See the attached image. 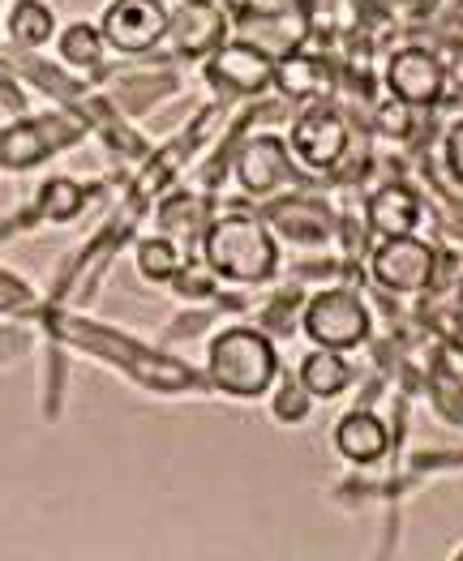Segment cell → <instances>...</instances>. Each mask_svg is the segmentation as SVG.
<instances>
[{
	"label": "cell",
	"instance_id": "obj_1",
	"mask_svg": "<svg viewBox=\"0 0 463 561\" xmlns=\"http://www.w3.org/2000/svg\"><path fill=\"white\" fill-rule=\"evenodd\" d=\"M206 271L228 283H267L279 271V240L253 215H219L202 228Z\"/></svg>",
	"mask_w": 463,
	"mask_h": 561
},
{
	"label": "cell",
	"instance_id": "obj_2",
	"mask_svg": "<svg viewBox=\"0 0 463 561\" xmlns=\"http://www.w3.org/2000/svg\"><path fill=\"white\" fill-rule=\"evenodd\" d=\"M206 374L211 381L236 394V399H262L279 377V352L271 334L253 327H228L211 339L206 352Z\"/></svg>",
	"mask_w": 463,
	"mask_h": 561
},
{
	"label": "cell",
	"instance_id": "obj_3",
	"mask_svg": "<svg viewBox=\"0 0 463 561\" xmlns=\"http://www.w3.org/2000/svg\"><path fill=\"white\" fill-rule=\"evenodd\" d=\"M301 330L314 339V347H330V352H357L365 339H370V309L357 291L348 287H326L318 291L305 313H301Z\"/></svg>",
	"mask_w": 463,
	"mask_h": 561
},
{
	"label": "cell",
	"instance_id": "obj_4",
	"mask_svg": "<svg viewBox=\"0 0 463 561\" xmlns=\"http://www.w3.org/2000/svg\"><path fill=\"white\" fill-rule=\"evenodd\" d=\"M370 275L382 291L417 296L438 275V253H433V244H425L417 236H391V240H377L370 257Z\"/></svg>",
	"mask_w": 463,
	"mask_h": 561
},
{
	"label": "cell",
	"instance_id": "obj_5",
	"mask_svg": "<svg viewBox=\"0 0 463 561\" xmlns=\"http://www.w3.org/2000/svg\"><path fill=\"white\" fill-rule=\"evenodd\" d=\"M99 31H103L108 47L138 56L168 39V9H163V0H112L99 13Z\"/></svg>",
	"mask_w": 463,
	"mask_h": 561
},
{
	"label": "cell",
	"instance_id": "obj_6",
	"mask_svg": "<svg viewBox=\"0 0 463 561\" xmlns=\"http://www.w3.org/2000/svg\"><path fill=\"white\" fill-rule=\"evenodd\" d=\"M348 141H352V129H348V121H343L330 103H314V107L301 112L296 125H292V146H296V154H301L309 168H318V172H330V168L343 163Z\"/></svg>",
	"mask_w": 463,
	"mask_h": 561
},
{
	"label": "cell",
	"instance_id": "obj_7",
	"mask_svg": "<svg viewBox=\"0 0 463 561\" xmlns=\"http://www.w3.org/2000/svg\"><path fill=\"white\" fill-rule=\"evenodd\" d=\"M386 91L413 107H433L447 94V65L429 47H399L386 65Z\"/></svg>",
	"mask_w": 463,
	"mask_h": 561
},
{
	"label": "cell",
	"instance_id": "obj_8",
	"mask_svg": "<svg viewBox=\"0 0 463 561\" xmlns=\"http://www.w3.org/2000/svg\"><path fill=\"white\" fill-rule=\"evenodd\" d=\"M275 78V60L262 56L258 47L249 44H219L206 60V82H215L219 91L228 94H258L271 87Z\"/></svg>",
	"mask_w": 463,
	"mask_h": 561
},
{
	"label": "cell",
	"instance_id": "obj_9",
	"mask_svg": "<svg viewBox=\"0 0 463 561\" xmlns=\"http://www.w3.org/2000/svg\"><path fill=\"white\" fill-rule=\"evenodd\" d=\"M168 39L181 56H211L219 44H228V18L211 0H181L177 9H168Z\"/></svg>",
	"mask_w": 463,
	"mask_h": 561
},
{
	"label": "cell",
	"instance_id": "obj_10",
	"mask_svg": "<svg viewBox=\"0 0 463 561\" xmlns=\"http://www.w3.org/2000/svg\"><path fill=\"white\" fill-rule=\"evenodd\" d=\"M236 26H240V44L258 47L262 56H287V51H296V47L305 44V18L301 13H279V9H236Z\"/></svg>",
	"mask_w": 463,
	"mask_h": 561
},
{
	"label": "cell",
	"instance_id": "obj_11",
	"mask_svg": "<svg viewBox=\"0 0 463 561\" xmlns=\"http://www.w3.org/2000/svg\"><path fill=\"white\" fill-rule=\"evenodd\" d=\"M292 176V159H287V146L271 134L245 141V150L236 154V181L245 193H275L283 181Z\"/></svg>",
	"mask_w": 463,
	"mask_h": 561
},
{
	"label": "cell",
	"instance_id": "obj_12",
	"mask_svg": "<svg viewBox=\"0 0 463 561\" xmlns=\"http://www.w3.org/2000/svg\"><path fill=\"white\" fill-rule=\"evenodd\" d=\"M279 94L296 99V103H323L326 94L335 91V69L326 65L323 56H309V51H287L275 60V78Z\"/></svg>",
	"mask_w": 463,
	"mask_h": 561
},
{
	"label": "cell",
	"instance_id": "obj_13",
	"mask_svg": "<svg viewBox=\"0 0 463 561\" xmlns=\"http://www.w3.org/2000/svg\"><path fill=\"white\" fill-rule=\"evenodd\" d=\"M420 224V197L408 185H382L365 202V228L377 240L391 236H413Z\"/></svg>",
	"mask_w": 463,
	"mask_h": 561
},
{
	"label": "cell",
	"instance_id": "obj_14",
	"mask_svg": "<svg viewBox=\"0 0 463 561\" xmlns=\"http://www.w3.org/2000/svg\"><path fill=\"white\" fill-rule=\"evenodd\" d=\"M335 450L348 459V463H377L386 450H391V433L386 424L377 421L373 412H348L343 421L335 424Z\"/></svg>",
	"mask_w": 463,
	"mask_h": 561
},
{
	"label": "cell",
	"instance_id": "obj_15",
	"mask_svg": "<svg viewBox=\"0 0 463 561\" xmlns=\"http://www.w3.org/2000/svg\"><path fill=\"white\" fill-rule=\"evenodd\" d=\"M296 381L309 390V399H335V394H343V390H348V381H352V365L343 360V352L314 347V352L301 360Z\"/></svg>",
	"mask_w": 463,
	"mask_h": 561
},
{
	"label": "cell",
	"instance_id": "obj_16",
	"mask_svg": "<svg viewBox=\"0 0 463 561\" xmlns=\"http://www.w3.org/2000/svg\"><path fill=\"white\" fill-rule=\"evenodd\" d=\"M52 31H56V18H52V9H47L44 0H18L9 9V35H13V44L44 47L52 39Z\"/></svg>",
	"mask_w": 463,
	"mask_h": 561
},
{
	"label": "cell",
	"instance_id": "obj_17",
	"mask_svg": "<svg viewBox=\"0 0 463 561\" xmlns=\"http://www.w3.org/2000/svg\"><path fill=\"white\" fill-rule=\"evenodd\" d=\"M103 31L99 22H74L65 35H60V56L65 65H78V69H94L103 60Z\"/></svg>",
	"mask_w": 463,
	"mask_h": 561
},
{
	"label": "cell",
	"instance_id": "obj_18",
	"mask_svg": "<svg viewBox=\"0 0 463 561\" xmlns=\"http://www.w3.org/2000/svg\"><path fill=\"white\" fill-rule=\"evenodd\" d=\"M138 271L150 283L177 279V271H181V249H177L168 236H150V240H142L138 244Z\"/></svg>",
	"mask_w": 463,
	"mask_h": 561
},
{
	"label": "cell",
	"instance_id": "obj_19",
	"mask_svg": "<svg viewBox=\"0 0 463 561\" xmlns=\"http://www.w3.org/2000/svg\"><path fill=\"white\" fill-rule=\"evenodd\" d=\"M44 154V138L35 125H18V129H4L0 134V168H31L35 159Z\"/></svg>",
	"mask_w": 463,
	"mask_h": 561
},
{
	"label": "cell",
	"instance_id": "obj_20",
	"mask_svg": "<svg viewBox=\"0 0 463 561\" xmlns=\"http://www.w3.org/2000/svg\"><path fill=\"white\" fill-rule=\"evenodd\" d=\"M159 224L172 232H193L202 236V228H206V206L202 202H193V197H172L163 210H159Z\"/></svg>",
	"mask_w": 463,
	"mask_h": 561
},
{
	"label": "cell",
	"instance_id": "obj_21",
	"mask_svg": "<svg viewBox=\"0 0 463 561\" xmlns=\"http://www.w3.org/2000/svg\"><path fill=\"white\" fill-rule=\"evenodd\" d=\"M413 121H417V107L404 103V99H395V94H391V99L377 107V116H373L377 134H386V138H408V134H413Z\"/></svg>",
	"mask_w": 463,
	"mask_h": 561
},
{
	"label": "cell",
	"instance_id": "obj_22",
	"mask_svg": "<svg viewBox=\"0 0 463 561\" xmlns=\"http://www.w3.org/2000/svg\"><path fill=\"white\" fill-rule=\"evenodd\" d=\"M78 197H82V193L69 185V181H52L47 193H44V202H47L44 210L52 215V219H65V215H74V210H78Z\"/></svg>",
	"mask_w": 463,
	"mask_h": 561
},
{
	"label": "cell",
	"instance_id": "obj_23",
	"mask_svg": "<svg viewBox=\"0 0 463 561\" xmlns=\"http://www.w3.org/2000/svg\"><path fill=\"white\" fill-rule=\"evenodd\" d=\"M283 386H287V394H283V399L275 394V416H283V421H301L305 408H309V390H305L301 381H283Z\"/></svg>",
	"mask_w": 463,
	"mask_h": 561
},
{
	"label": "cell",
	"instance_id": "obj_24",
	"mask_svg": "<svg viewBox=\"0 0 463 561\" xmlns=\"http://www.w3.org/2000/svg\"><path fill=\"white\" fill-rule=\"evenodd\" d=\"M442 163H447L451 181H460L463 185V121L460 125H451V134H447V141H442Z\"/></svg>",
	"mask_w": 463,
	"mask_h": 561
},
{
	"label": "cell",
	"instance_id": "obj_25",
	"mask_svg": "<svg viewBox=\"0 0 463 561\" xmlns=\"http://www.w3.org/2000/svg\"><path fill=\"white\" fill-rule=\"evenodd\" d=\"M447 82H451L455 91H463V47L451 56V65H447Z\"/></svg>",
	"mask_w": 463,
	"mask_h": 561
},
{
	"label": "cell",
	"instance_id": "obj_26",
	"mask_svg": "<svg viewBox=\"0 0 463 561\" xmlns=\"http://www.w3.org/2000/svg\"><path fill=\"white\" fill-rule=\"evenodd\" d=\"M455 558H460V561H463V549H460V553H455Z\"/></svg>",
	"mask_w": 463,
	"mask_h": 561
},
{
	"label": "cell",
	"instance_id": "obj_27",
	"mask_svg": "<svg viewBox=\"0 0 463 561\" xmlns=\"http://www.w3.org/2000/svg\"><path fill=\"white\" fill-rule=\"evenodd\" d=\"M211 4H219V0H211Z\"/></svg>",
	"mask_w": 463,
	"mask_h": 561
}]
</instances>
